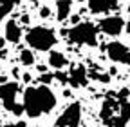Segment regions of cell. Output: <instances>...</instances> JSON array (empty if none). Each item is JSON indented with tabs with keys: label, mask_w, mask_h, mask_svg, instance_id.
Segmentation results:
<instances>
[{
	"label": "cell",
	"mask_w": 130,
	"mask_h": 127,
	"mask_svg": "<svg viewBox=\"0 0 130 127\" xmlns=\"http://www.w3.org/2000/svg\"><path fill=\"white\" fill-rule=\"evenodd\" d=\"M100 29L108 36H118L125 29V22L121 17H107V18L100 20Z\"/></svg>",
	"instance_id": "ba28073f"
},
{
	"label": "cell",
	"mask_w": 130,
	"mask_h": 127,
	"mask_svg": "<svg viewBox=\"0 0 130 127\" xmlns=\"http://www.w3.org/2000/svg\"><path fill=\"white\" fill-rule=\"evenodd\" d=\"M0 105H2V104H0Z\"/></svg>",
	"instance_id": "f546056e"
},
{
	"label": "cell",
	"mask_w": 130,
	"mask_h": 127,
	"mask_svg": "<svg viewBox=\"0 0 130 127\" xmlns=\"http://www.w3.org/2000/svg\"><path fill=\"white\" fill-rule=\"evenodd\" d=\"M71 22L76 26V24H79V15H72V17H71Z\"/></svg>",
	"instance_id": "44dd1931"
},
{
	"label": "cell",
	"mask_w": 130,
	"mask_h": 127,
	"mask_svg": "<svg viewBox=\"0 0 130 127\" xmlns=\"http://www.w3.org/2000/svg\"><path fill=\"white\" fill-rule=\"evenodd\" d=\"M18 60H20L22 66H32V64H35V55H32V51H29V49H22Z\"/></svg>",
	"instance_id": "9a60e30c"
},
{
	"label": "cell",
	"mask_w": 130,
	"mask_h": 127,
	"mask_svg": "<svg viewBox=\"0 0 130 127\" xmlns=\"http://www.w3.org/2000/svg\"><path fill=\"white\" fill-rule=\"evenodd\" d=\"M61 33H63V36H67L71 40V44L89 45V47L98 45V27L92 22H79L74 27H71L69 31L63 29Z\"/></svg>",
	"instance_id": "7a4b0ae2"
},
{
	"label": "cell",
	"mask_w": 130,
	"mask_h": 127,
	"mask_svg": "<svg viewBox=\"0 0 130 127\" xmlns=\"http://www.w3.org/2000/svg\"><path fill=\"white\" fill-rule=\"evenodd\" d=\"M13 74L18 78V76H20V69H18V67H14V69H13Z\"/></svg>",
	"instance_id": "603a6c76"
},
{
	"label": "cell",
	"mask_w": 130,
	"mask_h": 127,
	"mask_svg": "<svg viewBox=\"0 0 130 127\" xmlns=\"http://www.w3.org/2000/svg\"><path fill=\"white\" fill-rule=\"evenodd\" d=\"M54 78H58V80L65 85V84H67L69 82V76L67 74H65V73H61V71H56V74H54Z\"/></svg>",
	"instance_id": "e0dca14e"
},
{
	"label": "cell",
	"mask_w": 130,
	"mask_h": 127,
	"mask_svg": "<svg viewBox=\"0 0 130 127\" xmlns=\"http://www.w3.org/2000/svg\"><path fill=\"white\" fill-rule=\"evenodd\" d=\"M125 27H126V33H130V17H128V22H126V26H125Z\"/></svg>",
	"instance_id": "484cf974"
},
{
	"label": "cell",
	"mask_w": 130,
	"mask_h": 127,
	"mask_svg": "<svg viewBox=\"0 0 130 127\" xmlns=\"http://www.w3.org/2000/svg\"><path fill=\"white\" fill-rule=\"evenodd\" d=\"M20 4V0H0V22Z\"/></svg>",
	"instance_id": "5bb4252c"
},
{
	"label": "cell",
	"mask_w": 130,
	"mask_h": 127,
	"mask_svg": "<svg viewBox=\"0 0 130 127\" xmlns=\"http://www.w3.org/2000/svg\"><path fill=\"white\" fill-rule=\"evenodd\" d=\"M53 78H54V74L53 73H42V76L38 78V80L42 82V85H49L53 82Z\"/></svg>",
	"instance_id": "2e32d148"
},
{
	"label": "cell",
	"mask_w": 130,
	"mask_h": 127,
	"mask_svg": "<svg viewBox=\"0 0 130 127\" xmlns=\"http://www.w3.org/2000/svg\"><path fill=\"white\" fill-rule=\"evenodd\" d=\"M4 82H7V78L6 76H0V84H4Z\"/></svg>",
	"instance_id": "4316f807"
},
{
	"label": "cell",
	"mask_w": 130,
	"mask_h": 127,
	"mask_svg": "<svg viewBox=\"0 0 130 127\" xmlns=\"http://www.w3.org/2000/svg\"><path fill=\"white\" fill-rule=\"evenodd\" d=\"M22 24H29V15H22Z\"/></svg>",
	"instance_id": "7402d4cb"
},
{
	"label": "cell",
	"mask_w": 130,
	"mask_h": 127,
	"mask_svg": "<svg viewBox=\"0 0 130 127\" xmlns=\"http://www.w3.org/2000/svg\"><path fill=\"white\" fill-rule=\"evenodd\" d=\"M79 122H81V105L79 102H72L58 116L56 127H79Z\"/></svg>",
	"instance_id": "5b68a950"
},
{
	"label": "cell",
	"mask_w": 130,
	"mask_h": 127,
	"mask_svg": "<svg viewBox=\"0 0 130 127\" xmlns=\"http://www.w3.org/2000/svg\"><path fill=\"white\" fill-rule=\"evenodd\" d=\"M4 127H27L25 122H14V123H6Z\"/></svg>",
	"instance_id": "d6986e66"
},
{
	"label": "cell",
	"mask_w": 130,
	"mask_h": 127,
	"mask_svg": "<svg viewBox=\"0 0 130 127\" xmlns=\"http://www.w3.org/2000/svg\"><path fill=\"white\" fill-rule=\"evenodd\" d=\"M47 62H49V66H51L53 69H63L65 66H67V58H65V55L60 53V51H51Z\"/></svg>",
	"instance_id": "4fadbf2b"
},
{
	"label": "cell",
	"mask_w": 130,
	"mask_h": 127,
	"mask_svg": "<svg viewBox=\"0 0 130 127\" xmlns=\"http://www.w3.org/2000/svg\"><path fill=\"white\" fill-rule=\"evenodd\" d=\"M128 11H130V6H128Z\"/></svg>",
	"instance_id": "f1b7e54d"
},
{
	"label": "cell",
	"mask_w": 130,
	"mask_h": 127,
	"mask_svg": "<svg viewBox=\"0 0 130 127\" xmlns=\"http://www.w3.org/2000/svg\"><path fill=\"white\" fill-rule=\"evenodd\" d=\"M69 84L78 89V87H87L89 84V71L85 66H81V64H76V66L71 67L69 71Z\"/></svg>",
	"instance_id": "52a82bcc"
},
{
	"label": "cell",
	"mask_w": 130,
	"mask_h": 127,
	"mask_svg": "<svg viewBox=\"0 0 130 127\" xmlns=\"http://www.w3.org/2000/svg\"><path fill=\"white\" fill-rule=\"evenodd\" d=\"M22 80H24L25 84H29V82H31V74H29V73H24V74H22Z\"/></svg>",
	"instance_id": "ffe728a7"
},
{
	"label": "cell",
	"mask_w": 130,
	"mask_h": 127,
	"mask_svg": "<svg viewBox=\"0 0 130 127\" xmlns=\"http://www.w3.org/2000/svg\"><path fill=\"white\" fill-rule=\"evenodd\" d=\"M107 55L112 62L130 66V49L121 42H108L107 44Z\"/></svg>",
	"instance_id": "8992f818"
},
{
	"label": "cell",
	"mask_w": 130,
	"mask_h": 127,
	"mask_svg": "<svg viewBox=\"0 0 130 127\" xmlns=\"http://www.w3.org/2000/svg\"><path fill=\"white\" fill-rule=\"evenodd\" d=\"M40 17H42V18H49V17H51V9H49L47 6H43V7L40 9Z\"/></svg>",
	"instance_id": "ac0fdd59"
},
{
	"label": "cell",
	"mask_w": 130,
	"mask_h": 127,
	"mask_svg": "<svg viewBox=\"0 0 130 127\" xmlns=\"http://www.w3.org/2000/svg\"><path fill=\"white\" fill-rule=\"evenodd\" d=\"M25 42L29 44V47L36 51H51L53 45L58 42L56 33L51 27L45 26H38V27H31L25 35Z\"/></svg>",
	"instance_id": "3957f363"
},
{
	"label": "cell",
	"mask_w": 130,
	"mask_h": 127,
	"mask_svg": "<svg viewBox=\"0 0 130 127\" xmlns=\"http://www.w3.org/2000/svg\"><path fill=\"white\" fill-rule=\"evenodd\" d=\"M4 35H6L4 38H6L7 42H11V44H18L20 38H22V29H20L18 22H16V20H9V22L6 24Z\"/></svg>",
	"instance_id": "8fae6325"
},
{
	"label": "cell",
	"mask_w": 130,
	"mask_h": 127,
	"mask_svg": "<svg viewBox=\"0 0 130 127\" xmlns=\"http://www.w3.org/2000/svg\"><path fill=\"white\" fill-rule=\"evenodd\" d=\"M29 2H35V0H29Z\"/></svg>",
	"instance_id": "83f0119b"
},
{
	"label": "cell",
	"mask_w": 130,
	"mask_h": 127,
	"mask_svg": "<svg viewBox=\"0 0 130 127\" xmlns=\"http://www.w3.org/2000/svg\"><path fill=\"white\" fill-rule=\"evenodd\" d=\"M72 9V2L71 0H56V18L60 22L67 20Z\"/></svg>",
	"instance_id": "7c38bea8"
},
{
	"label": "cell",
	"mask_w": 130,
	"mask_h": 127,
	"mask_svg": "<svg viewBox=\"0 0 130 127\" xmlns=\"http://www.w3.org/2000/svg\"><path fill=\"white\" fill-rule=\"evenodd\" d=\"M90 13H108L118 7V0H87Z\"/></svg>",
	"instance_id": "30bf717a"
},
{
	"label": "cell",
	"mask_w": 130,
	"mask_h": 127,
	"mask_svg": "<svg viewBox=\"0 0 130 127\" xmlns=\"http://www.w3.org/2000/svg\"><path fill=\"white\" fill-rule=\"evenodd\" d=\"M38 71H40V73H47V67H45V66H38Z\"/></svg>",
	"instance_id": "cb8c5ba5"
},
{
	"label": "cell",
	"mask_w": 130,
	"mask_h": 127,
	"mask_svg": "<svg viewBox=\"0 0 130 127\" xmlns=\"http://www.w3.org/2000/svg\"><path fill=\"white\" fill-rule=\"evenodd\" d=\"M18 93H20L18 82H9L7 80L4 84H0V104H2L7 111H11L14 116H20L24 113V105L16 102Z\"/></svg>",
	"instance_id": "277c9868"
},
{
	"label": "cell",
	"mask_w": 130,
	"mask_h": 127,
	"mask_svg": "<svg viewBox=\"0 0 130 127\" xmlns=\"http://www.w3.org/2000/svg\"><path fill=\"white\" fill-rule=\"evenodd\" d=\"M4 45H6V38H0V49H4Z\"/></svg>",
	"instance_id": "d4e9b609"
},
{
	"label": "cell",
	"mask_w": 130,
	"mask_h": 127,
	"mask_svg": "<svg viewBox=\"0 0 130 127\" xmlns=\"http://www.w3.org/2000/svg\"><path fill=\"white\" fill-rule=\"evenodd\" d=\"M128 122H130V100H121L118 115L105 122V127H125Z\"/></svg>",
	"instance_id": "9c48e42d"
},
{
	"label": "cell",
	"mask_w": 130,
	"mask_h": 127,
	"mask_svg": "<svg viewBox=\"0 0 130 127\" xmlns=\"http://www.w3.org/2000/svg\"><path fill=\"white\" fill-rule=\"evenodd\" d=\"M56 96L49 89V85H38V87H27L24 91V113L29 118H38L42 115H47L56 107Z\"/></svg>",
	"instance_id": "6da1fadb"
}]
</instances>
